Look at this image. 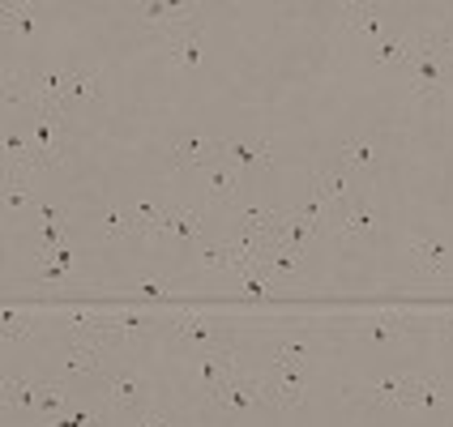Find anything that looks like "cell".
<instances>
[{"mask_svg":"<svg viewBox=\"0 0 453 427\" xmlns=\"http://www.w3.org/2000/svg\"><path fill=\"white\" fill-rule=\"evenodd\" d=\"M240 188H244V176H240L231 163L219 158L214 167H205V193H210V202L240 210Z\"/></svg>","mask_w":453,"mask_h":427,"instance_id":"21","label":"cell"},{"mask_svg":"<svg viewBox=\"0 0 453 427\" xmlns=\"http://www.w3.org/2000/svg\"><path fill=\"white\" fill-rule=\"evenodd\" d=\"M111 321H116V338L125 347L128 338H142L150 329V316L146 312H133V308H111Z\"/></svg>","mask_w":453,"mask_h":427,"instance_id":"29","label":"cell"},{"mask_svg":"<svg viewBox=\"0 0 453 427\" xmlns=\"http://www.w3.org/2000/svg\"><path fill=\"white\" fill-rule=\"evenodd\" d=\"M30 329H35V312H22V308H4V312H0V333H4V347H9V342H22Z\"/></svg>","mask_w":453,"mask_h":427,"instance_id":"31","label":"cell"},{"mask_svg":"<svg viewBox=\"0 0 453 427\" xmlns=\"http://www.w3.org/2000/svg\"><path fill=\"white\" fill-rule=\"evenodd\" d=\"M39 389L43 380H26V377H4V410H18V415H35V402H39Z\"/></svg>","mask_w":453,"mask_h":427,"instance_id":"25","label":"cell"},{"mask_svg":"<svg viewBox=\"0 0 453 427\" xmlns=\"http://www.w3.org/2000/svg\"><path fill=\"white\" fill-rule=\"evenodd\" d=\"M95 90H99V69H69V81H65L60 99L51 103L48 111L65 120V116H69L73 107H81L86 99H95Z\"/></svg>","mask_w":453,"mask_h":427,"instance_id":"19","label":"cell"},{"mask_svg":"<svg viewBox=\"0 0 453 427\" xmlns=\"http://www.w3.org/2000/svg\"><path fill=\"white\" fill-rule=\"evenodd\" d=\"M103 347H90V342H69L65 351H60V372L65 377H103L107 372V363H103Z\"/></svg>","mask_w":453,"mask_h":427,"instance_id":"20","label":"cell"},{"mask_svg":"<svg viewBox=\"0 0 453 427\" xmlns=\"http://www.w3.org/2000/svg\"><path fill=\"white\" fill-rule=\"evenodd\" d=\"M142 300H172V274H142L133 282Z\"/></svg>","mask_w":453,"mask_h":427,"instance_id":"34","label":"cell"},{"mask_svg":"<svg viewBox=\"0 0 453 427\" xmlns=\"http://www.w3.org/2000/svg\"><path fill=\"white\" fill-rule=\"evenodd\" d=\"M312 372L303 368H274V377H261V402L278 406V410H300L308 398Z\"/></svg>","mask_w":453,"mask_h":427,"instance_id":"9","label":"cell"},{"mask_svg":"<svg viewBox=\"0 0 453 427\" xmlns=\"http://www.w3.org/2000/svg\"><path fill=\"white\" fill-rule=\"evenodd\" d=\"M35 278H43V282H73L77 278V256L69 248L39 252V256H35Z\"/></svg>","mask_w":453,"mask_h":427,"instance_id":"24","label":"cell"},{"mask_svg":"<svg viewBox=\"0 0 453 427\" xmlns=\"http://www.w3.org/2000/svg\"><path fill=\"white\" fill-rule=\"evenodd\" d=\"M184 372H188V389L197 393V402L214 406L223 398V389L244 368H240V355L235 351H205V355H188V368Z\"/></svg>","mask_w":453,"mask_h":427,"instance_id":"2","label":"cell"},{"mask_svg":"<svg viewBox=\"0 0 453 427\" xmlns=\"http://www.w3.org/2000/svg\"><path fill=\"white\" fill-rule=\"evenodd\" d=\"M205 235V218L197 205H180V210H163V223H158V235L154 240H172V244H188Z\"/></svg>","mask_w":453,"mask_h":427,"instance_id":"17","label":"cell"},{"mask_svg":"<svg viewBox=\"0 0 453 427\" xmlns=\"http://www.w3.org/2000/svg\"><path fill=\"white\" fill-rule=\"evenodd\" d=\"M128 214H133V235H142V240H154V235H158L163 210H154V205H146V202H133Z\"/></svg>","mask_w":453,"mask_h":427,"instance_id":"33","label":"cell"},{"mask_svg":"<svg viewBox=\"0 0 453 427\" xmlns=\"http://www.w3.org/2000/svg\"><path fill=\"white\" fill-rule=\"evenodd\" d=\"M235 278H240V295H244L249 303H270L274 300V291H270V282H265L270 274H261V265H257V261L244 265Z\"/></svg>","mask_w":453,"mask_h":427,"instance_id":"28","label":"cell"},{"mask_svg":"<svg viewBox=\"0 0 453 427\" xmlns=\"http://www.w3.org/2000/svg\"><path fill=\"white\" fill-rule=\"evenodd\" d=\"M172 333H176V342H180V347H184L188 355L235 351V333H231L223 321L205 316V312H176V321H172Z\"/></svg>","mask_w":453,"mask_h":427,"instance_id":"4","label":"cell"},{"mask_svg":"<svg viewBox=\"0 0 453 427\" xmlns=\"http://www.w3.org/2000/svg\"><path fill=\"white\" fill-rule=\"evenodd\" d=\"M193 13H197V4H188V0H150V4H137L142 26H150L158 34H172V30H184L188 22H197Z\"/></svg>","mask_w":453,"mask_h":427,"instance_id":"14","label":"cell"},{"mask_svg":"<svg viewBox=\"0 0 453 427\" xmlns=\"http://www.w3.org/2000/svg\"><path fill=\"white\" fill-rule=\"evenodd\" d=\"M334 163L342 172H351L355 179L364 176H377L380 163H385V146H380L377 133H364V137H347L338 150H334Z\"/></svg>","mask_w":453,"mask_h":427,"instance_id":"10","label":"cell"},{"mask_svg":"<svg viewBox=\"0 0 453 427\" xmlns=\"http://www.w3.org/2000/svg\"><path fill=\"white\" fill-rule=\"evenodd\" d=\"M223 154V141H214L202 128H184L180 137L167 141V158H163V172L176 176V172H188V167H214Z\"/></svg>","mask_w":453,"mask_h":427,"instance_id":"5","label":"cell"},{"mask_svg":"<svg viewBox=\"0 0 453 427\" xmlns=\"http://www.w3.org/2000/svg\"><path fill=\"white\" fill-rule=\"evenodd\" d=\"M223 163H231L240 176H249L257 167H265L270 158H274V141L270 137H257V141H240V137H231L223 141V154H219Z\"/></svg>","mask_w":453,"mask_h":427,"instance_id":"16","label":"cell"},{"mask_svg":"<svg viewBox=\"0 0 453 427\" xmlns=\"http://www.w3.org/2000/svg\"><path fill=\"white\" fill-rule=\"evenodd\" d=\"M158 43H163V51H167L172 69H180V73H193V69L205 60L202 26H197V22H188L184 30H172V34H158Z\"/></svg>","mask_w":453,"mask_h":427,"instance_id":"13","label":"cell"},{"mask_svg":"<svg viewBox=\"0 0 453 427\" xmlns=\"http://www.w3.org/2000/svg\"><path fill=\"white\" fill-rule=\"evenodd\" d=\"M342 398H347V402H372V406H398V410H406L411 377H385V380H372V385H347Z\"/></svg>","mask_w":453,"mask_h":427,"instance_id":"15","label":"cell"},{"mask_svg":"<svg viewBox=\"0 0 453 427\" xmlns=\"http://www.w3.org/2000/svg\"><path fill=\"white\" fill-rule=\"evenodd\" d=\"M329 231H334L342 244H355V240H377L380 235V214L372 210V202H368L364 193H355L347 205H338V210H334Z\"/></svg>","mask_w":453,"mask_h":427,"instance_id":"7","label":"cell"},{"mask_svg":"<svg viewBox=\"0 0 453 427\" xmlns=\"http://www.w3.org/2000/svg\"><path fill=\"white\" fill-rule=\"evenodd\" d=\"M0 22H4V39H18L26 43L30 34H35V9L22 4V0H4V9H0Z\"/></svg>","mask_w":453,"mask_h":427,"instance_id":"26","label":"cell"},{"mask_svg":"<svg viewBox=\"0 0 453 427\" xmlns=\"http://www.w3.org/2000/svg\"><path fill=\"white\" fill-rule=\"evenodd\" d=\"M424 329H428L432 338H441V342H453V312H445V316H432V321H424Z\"/></svg>","mask_w":453,"mask_h":427,"instance_id":"35","label":"cell"},{"mask_svg":"<svg viewBox=\"0 0 453 427\" xmlns=\"http://www.w3.org/2000/svg\"><path fill=\"white\" fill-rule=\"evenodd\" d=\"M424 321H415V316H406V312H377V316H355L347 321V338L355 342H372V347H385V342H398L406 333H419Z\"/></svg>","mask_w":453,"mask_h":427,"instance_id":"6","label":"cell"},{"mask_svg":"<svg viewBox=\"0 0 453 427\" xmlns=\"http://www.w3.org/2000/svg\"><path fill=\"white\" fill-rule=\"evenodd\" d=\"M270 363L274 368H303V372H317V338L312 333H278L265 342Z\"/></svg>","mask_w":453,"mask_h":427,"instance_id":"12","label":"cell"},{"mask_svg":"<svg viewBox=\"0 0 453 427\" xmlns=\"http://www.w3.org/2000/svg\"><path fill=\"white\" fill-rule=\"evenodd\" d=\"M107 423V406L95 402V406H69L65 415L48 419L43 427H103Z\"/></svg>","mask_w":453,"mask_h":427,"instance_id":"27","label":"cell"},{"mask_svg":"<svg viewBox=\"0 0 453 427\" xmlns=\"http://www.w3.org/2000/svg\"><path fill=\"white\" fill-rule=\"evenodd\" d=\"M351 188H355V176L351 172H342L334 158L308 172V193H312V197H321V202L329 205V218H334V210H338V205H347L355 197Z\"/></svg>","mask_w":453,"mask_h":427,"instance_id":"11","label":"cell"},{"mask_svg":"<svg viewBox=\"0 0 453 427\" xmlns=\"http://www.w3.org/2000/svg\"><path fill=\"white\" fill-rule=\"evenodd\" d=\"M428 39L436 43V51H441V56L453 65V34H449V30H428Z\"/></svg>","mask_w":453,"mask_h":427,"instance_id":"37","label":"cell"},{"mask_svg":"<svg viewBox=\"0 0 453 427\" xmlns=\"http://www.w3.org/2000/svg\"><path fill=\"white\" fill-rule=\"evenodd\" d=\"M342 26L355 30L368 48H377L380 39H385V26H380V13L372 4H342Z\"/></svg>","mask_w":453,"mask_h":427,"instance_id":"23","label":"cell"},{"mask_svg":"<svg viewBox=\"0 0 453 427\" xmlns=\"http://www.w3.org/2000/svg\"><path fill=\"white\" fill-rule=\"evenodd\" d=\"M406 77H411V99L441 107L445 103V86H449V60L436 51L428 30H415V48L406 56Z\"/></svg>","mask_w":453,"mask_h":427,"instance_id":"1","label":"cell"},{"mask_svg":"<svg viewBox=\"0 0 453 427\" xmlns=\"http://www.w3.org/2000/svg\"><path fill=\"white\" fill-rule=\"evenodd\" d=\"M406 265L419 278H432V282H453V252L432 240V235H411L406 240Z\"/></svg>","mask_w":453,"mask_h":427,"instance_id":"8","label":"cell"},{"mask_svg":"<svg viewBox=\"0 0 453 427\" xmlns=\"http://www.w3.org/2000/svg\"><path fill=\"white\" fill-rule=\"evenodd\" d=\"M30 202H35V197H30V176L4 172V210H9V214H22Z\"/></svg>","mask_w":453,"mask_h":427,"instance_id":"32","label":"cell"},{"mask_svg":"<svg viewBox=\"0 0 453 427\" xmlns=\"http://www.w3.org/2000/svg\"><path fill=\"white\" fill-rule=\"evenodd\" d=\"M150 377L142 372V368H133V363H120V368H111V372H103V393L99 402L107 410H128V415H142V410H150Z\"/></svg>","mask_w":453,"mask_h":427,"instance_id":"3","label":"cell"},{"mask_svg":"<svg viewBox=\"0 0 453 427\" xmlns=\"http://www.w3.org/2000/svg\"><path fill=\"white\" fill-rule=\"evenodd\" d=\"M133 427H172V419L163 410H142V415H133Z\"/></svg>","mask_w":453,"mask_h":427,"instance_id":"36","label":"cell"},{"mask_svg":"<svg viewBox=\"0 0 453 427\" xmlns=\"http://www.w3.org/2000/svg\"><path fill=\"white\" fill-rule=\"evenodd\" d=\"M252 402H261V377H249V372H240V377L231 380L223 389V398L214 402V410L223 415L226 423H235L244 410H249Z\"/></svg>","mask_w":453,"mask_h":427,"instance_id":"18","label":"cell"},{"mask_svg":"<svg viewBox=\"0 0 453 427\" xmlns=\"http://www.w3.org/2000/svg\"><path fill=\"white\" fill-rule=\"evenodd\" d=\"M406 410H428V415L449 410V398H445L441 377H411V398H406Z\"/></svg>","mask_w":453,"mask_h":427,"instance_id":"22","label":"cell"},{"mask_svg":"<svg viewBox=\"0 0 453 427\" xmlns=\"http://www.w3.org/2000/svg\"><path fill=\"white\" fill-rule=\"evenodd\" d=\"M99 226L107 240H128V235H133V214H128L125 205H103Z\"/></svg>","mask_w":453,"mask_h":427,"instance_id":"30","label":"cell"}]
</instances>
